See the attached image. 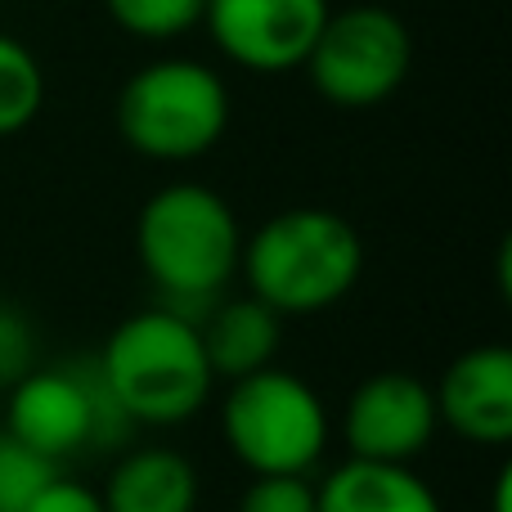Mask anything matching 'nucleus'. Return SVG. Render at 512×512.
I'll return each mask as SVG.
<instances>
[{
	"label": "nucleus",
	"mask_w": 512,
	"mask_h": 512,
	"mask_svg": "<svg viewBox=\"0 0 512 512\" xmlns=\"http://www.w3.org/2000/svg\"><path fill=\"white\" fill-rule=\"evenodd\" d=\"M239 512H315V486L306 477H252Z\"/></svg>",
	"instance_id": "a211bd4d"
},
{
	"label": "nucleus",
	"mask_w": 512,
	"mask_h": 512,
	"mask_svg": "<svg viewBox=\"0 0 512 512\" xmlns=\"http://www.w3.org/2000/svg\"><path fill=\"white\" fill-rule=\"evenodd\" d=\"M207 0H104L108 18L135 41H176L203 23Z\"/></svg>",
	"instance_id": "2eb2a0df"
},
{
	"label": "nucleus",
	"mask_w": 512,
	"mask_h": 512,
	"mask_svg": "<svg viewBox=\"0 0 512 512\" xmlns=\"http://www.w3.org/2000/svg\"><path fill=\"white\" fill-rule=\"evenodd\" d=\"M243 225L234 207L198 180L162 185L135 216V261L162 306L203 319L239 279Z\"/></svg>",
	"instance_id": "f257e3e1"
},
{
	"label": "nucleus",
	"mask_w": 512,
	"mask_h": 512,
	"mask_svg": "<svg viewBox=\"0 0 512 512\" xmlns=\"http://www.w3.org/2000/svg\"><path fill=\"white\" fill-rule=\"evenodd\" d=\"M45 108V72L36 54L9 32H0V140L18 135Z\"/></svg>",
	"instance_id": "4468645a"
},
{
	"label": "nucleus",
	"mask_w": 512,
	"mask_h": 512,
	"mask_svg": "<svg viewBox=\"0 0 512 512\" xmlns=\"http://www.w3.org/2000/svg\"><path fill=\"white\" fill-rule=\"evenodd\" d=\"M23 512H104V499H99L95 486L68 481V477L59 472V477H54L50 486H45L41 495H36Z\"/></svg>",
	"instance_id": "6ab92c4d"
},
{
	"label": "nucleus",
	"mask_w": 512,
	"mask_h": 512,
	"mask_svg": "<svg viewBox=\"0 0 512 512\" xmlns=\"http://www.w3.org/2000/svg\"><path fill=\"white\" fill-rule=\"evenodd\" d=\"M239 274L274 315H324L364 274V239L342 212L288 207L243 234Z\"/></svg>",
	"instance_id": "7ed1b4c3"
},
{
	"label": "nucleus",
	"mask_w": 512,
	"mask_h": 512,
	"mask_svg": "<svg viewBox=\"0 0 512 512\" xmlns=\"http://www.w3.org/2000/svg\"><path fill=\"white\" fill-rule=\"evenodd\" d=\"M508 499H512V468H499V477H495V512H512Z\"/></svg>",
	"instance_id": "aec40b11"
},
{
	"label": "nucleus",
	"mask_w": 512,
	"mask_h": 512,
	"mask_svg": "<svg viewBox=\"0 0 512 512\" xmlns=\"http://www.w3.org/2000/svg\"><path fill=\"white\" fill-rule=\"evenodd\" d=\"M198 333H203V351L216 382H234L274 364L283 342V315H274L256 297H221L198 319Z\"/></svg>",
	"instance_id": "f8f14e48"
},
{
	"label": "nucleus",
	"mask_w": 512,
	"mask_h": 512,
	"mask_svg": "<svg viewBox=\"0 0 512 512\" xmlns=\"http://www.w3.org/2000/svg\"><path fill=\"white\" fill-rule=\"evenodd\" d=\"M328 14V0H207L203 27L230 63L279 77L306 63Z\"/></svg>",
	"instance_id": "6e6552de"
},
{
	"label": "nucleus",
	"mask_w": 512,
	"mask_h": 512,
	"mask_svg": "<svg viewBox=\"0 0 512 512\" xmlns=\"http://www.w3.org/2000/svg\"><path fill=\"white\" fill-rule=\"evenodd\" d=\"M441 432L436 396L418 373H373L351 391L342 409V441L351 459L414 463Z\"/></svg>",
	"instance_id": "1a4fd4ad"
},
{
	"label": "nucleus",
	"mask_w": 512,
	"mask_h": 512,
	"mask_svg": "<svg viewBox=\"0 0 512 512\" xmlns=\"http://www.w3.org/2000/svg\"><path fill=\"white\" fill-rule=\"evenodd\" d=\"M36 369V328L14 301H0V391Z\"/></svg>",
	"instance_id": "f3484780"
},
{
	"label": "nucleus",
	"mask_w": 512,
	"mask_h": 512,
	"mask_svg": "<svg viewBox=\"0 0 512 512\" xmlns=\"http://www.w3.org/2000/svg\"><path fill=\"white\" fill-rule=\"evenodd\" d=\"M117 135L149 162H194L230 131V86L198 59H153L126 77L113 104Z\"/></svg>",
	"instance_id": "20e7f679"
},
{
	"label": "nucleus",
	"mask_w": 512,
	"mask_h": 512,
	"mask_svg": "<svg viewBox=\"0 0 512 512\" xmlns=\"http://www.w3.org/2000/svg\"><path fill=\"white\" fill-rule=\"evenodd\" d=\"M315 512H445L414 463L346 459L315 486Z\"/></svg>",
	"instance_id": "ddd939ff"
},
{
	"label": "nucleus",
	"mask_w": 512,
	"mask_h": 512,
	"mask_svg": "<svg viewBox=\"0 0 512 512\" xmlns=\"http://www.w3.org/2000/svg\"><path fill=\"white\" fill-rule=\"evenodd\" d=\"M436 418L468 445L504 450L512 441V351L499 342L472 346L441 373Z\"/></svg>",
	"instance_id": "9d476101"
},
{
	"label": "nucleus",
	"mask_w": 512,
	"mask_h": 512,
	"mask_svg": "<svg viewBox=\"0 0 512 512\" xmlns=\"http://www.w3.org/2000/svg\"><path fill=\"white\" fill-rule=\"evenodd\" d=\"M221 432L252 477H310L328 454L333 418L301 373L265 364L225 382Z\"/></svg>",
	"instance_id": "39448f33"
},
{
	"label": "nucleus",
	"mask_w": 512,
	"mask_h": 512,
	"mask_svg": "<svg viewBox=\"0 0 512 512\" xmlns=\"http://www.w3.org/2000/svg\"><path fill=\"white\" fill-rule=\"evenodd\" d=\"M5 432L18 436L27 450L45 454L50 463H63L81 450H108V445L126 441L135 427L122 414V405L108 396L95 364L86 369L81 364H59V369L36 364L9 387Z\"/></svg>",
	"instance_id": "423d86ee"
},
{
	"label": "nucleus",
	"mask_w": 512,
	"mask_h": 512,
	"mask_svg": "<svg viewBox=\"0 0 512 512\" xmlns=\"http://www.w3.org/2000/svg\"><path fill=\"white\" fill-rule=\"evenodd\" d=\"M95 369L131 427H180L203 414L216 391L198 319L162 301L126 315L108 333Z\"/></svg>",
	"instance_id": "f03ea898"
},
{
	"label": "nucleus",
	"mask_w": 512,
	"mask_h": 512,
	"mask_svg": "<svg viewBox=\"0 0 512 512\" xmlns=\"http://www.w3.org/2000/svg\"><path fill=\"white\" fill-rule=\"evenodd\" d=\"M198 468L171 445H135L108 468L104 512H198Z\"/></svg>",
	"instance_id": "9b49d317"
},
{
	"label": "nucleus",
	"mask_w": 512,
	"mask_h": 512,
	"mask_svg": "<svg viewBox=\"0 0 512 512\" xmlns=\"http://www.w3.org/2000/svg\"><path fill=\"white\" fill-rule=\"evenodd\" d=\"M301 68L324 104L378 108L405 86L414 68V36L387 5H346L328 14Z\"/></svg>",
	"instance_id": "0eeeda50"
},
{
	"label": "nucleus",
	"mask_w": 512,
	"mask_h": 512,
	"mask_svg": "<svg viewBox=\"0 0 512 512\" xmlns=\"http://www.w3.org/2000/svg\"><path fill=\"white\" fill-rule=\"evenodd\" d=\"M54 477H59V463L27 450L18 436L0 427V512H23Z\"/></svg>",
	"instance_id": "dca6fc26"
}]
</instances>
